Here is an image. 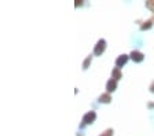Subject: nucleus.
<instances>
[{
	"label": "nucleus",
	"instance_id": "nucleus-6",
	"mask_svg": "<svg viewBox=\"0 0 154 136\" xmlns=\"http://www.w3.org/2000/svg\"><path fill=\"white\" fill-rule=\"evenodd\" d=\"M110 101H112V96H110V94H107V92H106V94H102L99 96V102H100V103H109Z\"/></svg>",
	"mask_w": 154,
	"mask_h": 136
},
{
	"label": "nucleus",
	"instance_id": "nucleus-7",
	"mask_svg": "<svg viewBox=\"0 0 154 136\" xmlns=\"http://www.w3.org/2000/svg\"><path fill=\"white\" fill-rule=\"evenodd\" d=\"M112 78H114L116 81L121 78V70H120L119 68H114V69H113V71H112Z\"/></svg>",
	"mask_w": 154,
	"mask_h": 136
},
{
	"label": "nucleus",
	"instance_id": "nucleus-11",
	"mask_svg": "<svg viewBox=\"0 0 154 136\" xmlns=\"http://www.w3.org/2000/svg\"><path fill=\"white\" fill-rule=\"evenodd\" d=\"M146 7H149V8L154 13V2H146Z\"/></svg>",
	"mask_w": 154,
	"mask_h": 136
},
{
	"label": "nucleus",
	"instance_id": "nucleus-4",
	"mask_svg": "<svg viewBox=\"0 0 154 136\" xmlns=\"http://www.w3.org/2000/svg\"><path fill=\"white\" fill-rule=\"evenodd\" d=\"M129 56H131V59L134 62H142L144 59V55L142 54V52H139V51H132Z\"/></svg>",
	"mask_w": 154,
	"mask_h": 136
},
{
	"label": "nucleus",
	"instance_id": "nucleus-9",
	"mask_svg": "<svg viewBox=\"0 0 154 136\" xmlns=\"http://www.w3.org/2000/svg\"><path fill=\"white\" fill-rule=\"evenodd\" d=\"M151 22H153V21H147V22H144L143 25L140 26V29H142V30H144V29H150V28H151Z\"/></svg>",
	"mask_w": 154,
	"mask_h": 136
},
{
	"label": "nucleus",
	"instance_id": "nucleus-1",
	"mask_svg": "<svg viewBox=\"0 0 154 136\" xmlns=\"http://www.w3.org/2000/svg\"><path fill=\"white\" fill-rule=\"evenodd\" d=\"M95 118H96L95 111L91 110V111H88V113H85L84 117H83V120H81V128L85 126V125H88V124H92L94 121H95Z\"/></svg>",
	"mask_w": 154,
	"mask_h": 136
},
{
	"label": "nucleus",
	"instance_id": "nucleus-2",
	"mask_svg": "<svg viewBox=\"0 0 154 136\" xmlns=\"http://www.w3.org/2000/svg\"><path fill=\"white\" fill-rule=\"evenodd\" d=\"M105 50H106V41L103 39H100L99 41L96 43L95 48H94V54H95V55H102Z\"/></svg>",
	"mask_w": 154,
	"mask_h": 136
},
{
	"label": "nucleus",
	"instance_id": "nucleus-8",
	"mask_svg": "<svg viewBox=\"0 0 154 136\" xmlns=\"http://www.w3.org/2000/svg\"><path fill=\"white\" fill-rule=\"evenodd\" d=\"M91 59H92V56H87V59L84 61V63H83V69H88V65L91 63Z\"/></svg>",
	"mask_w": 154,
	"mask_h": 136
},
{
	"label": "nucleus",
	"instance_id": "nucleus-13",
	"mask_svg": "<svg viewBox=\"0 0 154 136\" xmlns=\"http://www.w3.org/2000/svg\"><path fill=\"white\" fill-rule=\"evenodd\" d=\"M149 107H154V103H149Z\"/></svg>",
	"mask_w": 154,
	"mask_h": 136
},
{
	"label": "nucleus",
	"instance_id": "nucleus-10",
	"mask_svg": "<svg viewBox=\"0 0 154 136\" xmlns=\"http://www.w3.org/2000/svg\"><path fill=\"white\" fill-rule=\"evenodd\" d=\"M100 136H113V129H106Z\"/></svg>",
	"mask_w": 154,
	"mask_h": 136
},
{
	"label": "nucleus",
	"instance_id": "nucleus-3",
	"mask_svg": "<svg viewBox=\"0 0 154 136\" xmlns=\"http://www.w3.org/2000/svg\"><path fill=\"white\" fill-rule=\"evenodd\" d=\"M128 59H129V56H128V55H125V54H124V55H120L119 58L116 59V66H117L119 69H120V68H122V66H124L125 63L128 62Z\"/></svg>",
	"mask_w": 154,
	"mask_h": 136
},
{
	"label": "nucleus",
	"instance_id": "nucleus-12",
	"mask_svg": "<svg viewBox=\"0 0 154 136\" xmlns=\"http://www.w3.org/2000/svg\"><path fill=\"white\" fill-rule=\"evenodd\" d=\"M150 91H151V92H153V94H154V81H153V83H151V85H150Z\"/></svg>",
	"mask_w": 154,
	"mask_h": 136
},
{
	"label": "nucleus",
	"instance_id": "nucleus-5",
	"mask_svg": "<svg viewBox=\"0 0 154 136\" xmlns=\"http://www.w3.org/2000/svg\"><path fill=\"white\" fill-rule=\"evenodd\" d=\"M116 88H117V81H116L114 78H110V80L107 81V84H106V89H107V94H110V92L116 91Z\"/></svg>",
	"mask_w": 154,
	"mask_h": 136
}]
</instances>
